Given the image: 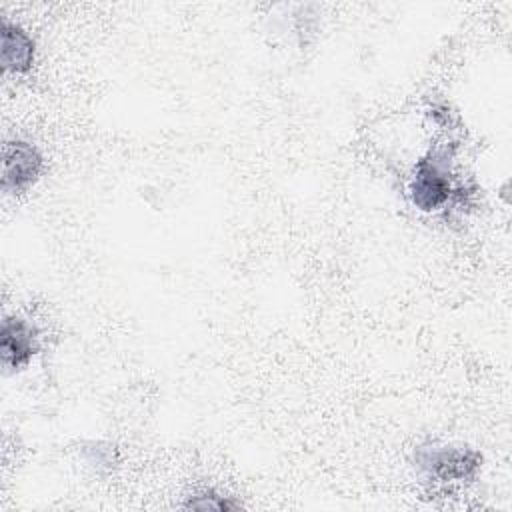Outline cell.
<instances>
[{
    "instance_id": "2",
    "label": "cell",
    "mask_w": 512,
    "mask_h": 512,
    "mask_svg": "<svg viewBox=\"0 0 512 512\" xmlns=\"http://www.w3.org/2000/svg\"><path fill=\"white\" fill-rule=\"evenodd\" d=\"M414 462L430 480L452 484L474 478L482 464V456L468 446L430 444L416 448Z\"/></svg>"
},
{
    "instance_id": "6",
    "label": "cell",
    "mask_w": 512,
    "mask_h": 512,
    "mask_svg": "<svg viewBox=\"0 0 512 512\" xmlns=\"http://www.w3.org/2000/svg\"><path fill=\"white\" fill-rule=\"evenodd\" d=\"M186 508H196V510H232V508H238L236 502L212 492V490H206L202 494H194L188 502H186Z\"/></svg>"
},
{
    "instance_id": "1",
    "label": "cell",
    "mask_w": 512,
    "mask_h": 512,
    "mask_svg": "<svg viewBox=\"0 0 512 512\" xmlns=\"http://www.w3.org/2000/svg\"><path fill=\"white\" fill-rule=\"evenodd\" d=\"M450 154L446 150L430 152L416 164L410 184V198L422 212H434L460 196V188H454L450 176Z\"/></svg>"
},
{
    "instance_id": "3",
    "label": "cell",
    "mask_w": 512,
    "mask_h": 512,
    "mask_svg": "<svg viewBox=\"0 0 512 512\" xmlns=\"http://www.w3.org/2000/svg\"><path fill=\"white\" fill-rule=\"evenodd\" d=\"M42 166V154L34 144L24 140H8L2 148V190H26L38 180Z\"/></svg>"
},
{
    "instance_id": "4",
    "label": "cell",
    "mask_w": 512,
    "mask_h": 512,
    "mask_svg": "<svg viewBox=\"0 0 512 512\" xmlns=\"http://www.w3.org/2000/svg\"><path fill=\"white\" fill-rule=\"evenodd\" d=\"M38 352V330L20 316H6L0 330V358L6 370H20Z\"/></svg>"
},
{
    "instance_id": "5",
    "label": "cell",
    "mask_w": 512,
    "mask_h": 512,
    "mask_svg": "<svg viewBox=\"0 0 512 512\" xmlns=\"http://www.w3.org/2000/svg\"><path fill=\"white\" fill-rule=\"evenodd\" d=\"M2 66L6 72H28L34 62V40L14 22L2 18Z\"/></svg>"
}]
</instances>
